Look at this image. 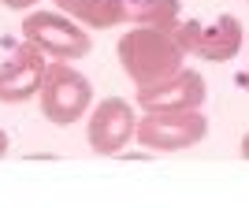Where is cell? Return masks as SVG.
I'll return each mask as SVG.
<instances>
[{
  "label": "cell",
  "mask_w": 249,
  "mask_h": 208,
  "mask_svg": "<svg viewBox=\"0 0 249 208\" xmlns=\"http://www.w3.org/2000/svg\"><path fill=\"white\" fill-rule=\"evenodd\" d=\"M63 15H71L86 30H115L130 26V0H52Z\"/></svg>",
  "instance_id": "9c48e42d"
},
{
  "label": "cell",
  "mask_w": 249,
  "mask_h": 208,
  "mask_svg": "<svg viewBox=\"0 0 249 208\" xmlns=\"http://www.w3.org/2000/svg\"><path fill=\"white\" fill-rule=\"evenodd\" d=\"M0 4L11 11H34V4H41V0H0Z\"/></svg>",
  "instance_id": "8fae6325"
},
{
  "label": "cell",
  "mask_w": 249,
  "mask_h": 208,
  "mask_svg": "<svg viewBox=\"0 0 249 208\" xmlns=\"http://www.w3.org/2000/svg\"><path fill=\"white\" fill-rule=\"evenodd\" d=\"M8 145H11V141H8V134H4V130H0V156L8 153Z\"/></svg>",
  "instance_id": "7c38bea8"
},
{
  "label": "cell",
  "mask_w": 249,
  "mask_h": 208,
  "mask_svg": "<svg viewBox=\"0 0 249 208\" xmlns=\"http://www.w3.org/2000/svg\"><path fill=\"white\" fill-rule=\"evenodd\" d=\"M171 34L178 37V45L186 49V56H197V60H208V63H227L234 60L246 45V30H242L238 15H216L208 22H197V19H178L171 26Z\"/></svg>",
  "instance_id": "277c9868"
},
{
  "label": "cell",
  "mask_w": 249,
  "mask_h": 208,
  "mask_svg": "<svg viewBox=\"0 0 249 208\" xmlns=\"http://www.w3.org/2000/svg\"><path fill=\"white\" fill-rule=\"evenodd\" d=\"M138 119L134 104L123 97H104L101 104L89 108V123H86V145L101 156H119L138 134Z\"/></svg>",
  "instance_id": "8992f818"
},
{
  "label": "cell",
  "mask_w": 249,
  "mask_h": 208,
  "mask_svg": "<svg viewBox=\"0 0 249 208\" xmlns=\"http://www.w3.org/2000/svg\"><path fill=\"white\" fill-rule=\"evenodd\" d=\"M246 4H249V0H246Z\"/></svg>",
  "instance_id": "5bb4252c"
},
{
  "label": "cell",
  "mask_w": 249,
  "mask_h": 208,
  "mask_svg": "<svg viewBox=\"0 0 249 208\" xmlns=\"http://www.w3.org/2000/svg\"><path fill=\"white\" fill-rule=\"evenodd\" d=\"M37 104H41V115L56 126L82 123L93 108V82L67 60H52L41 82V93H37Z\"/></svg>",
  "instance_id": "7a4b0ae2"
},
{
  "label": "cell",
  "mask_w": 249,
  "mask_h": 208,
  "mask_svg": "<svg viewBox=\"0 0 249 208\" xmlns=\"http://www.w3.org/2000/svg\"><path fill=\"white\" fill-rule=\"evenodd\" d=\"M52 56L22 37L15 49L0 60V104H22L41 93V82L49 74Z\"/></svg>",
  "instance_id": "52a82bcc"
},
{
  "label": "cell",
  "mask_w": 249,
  "mask_h": 208,
  "mask_svg": "<svg viewBox=\"0 0 249 208\" xmlns=\"http://www.w3.org/2000/svg\"><path fill=\"white\" fill-rule=\"evenodd\" d=\"M115 56L134 86L164 82V78L178 74L186 63V49L178 45V37L167 26H130L126 34H119Z\"/></svg>",
  "instance_id": "6da1fadb"
},
{
  "label": "cell",
  "mask_w": 249,
  "mask_h": 208,
  "mask_svg": "<svg viewBox=\"0 0 249 208\" xmlns=\"http://www.w3.org/2000/svg\"><path fill=\"white\" fill-rule=\"evenodd\" d=\"M178 0H130V26H175Z\"/></svg>",
  "instance_id": "30bf717a"
},
{
  "label": "cell",
  "mask_w": 249,
  "mask_h": 208,
  "mask_svg": "<svg viewBox=\"0 0 249 208\" xmlns=\"http://www.w3.org/2000/svg\"><path fill=\"white\" fill-rule=\"evenodd\" d=\"M238 153H242V156H246V160H249V134L242 138V145H238Z\"/></svg>",
  "instance_id": "4fadbf2b"
},
{
  "label": "cell",
  "mask_w": 249,
  "mask_h": 208,
  "mask_svg": "<svg viewBox=\"0 0 249 208\" xmlns=\"http://www.w3.org/2000/svg\"><path fill=\"white\" fill-rule=\"evenodd\" d=\"M22 37L34 41L37 49H45L52 60H82L93 52V37L86 30L78 19L71 15H63L60 8L56 11H26V19H22Z\"/></svg>",
  "instance_id": "3957f363"
},
{
  "label": "cell",
  "mask_w": 249,
  "mask_h": 208,
  "mask_svg": "<svg viewBox=\"0 0 249 208\" xmlns=\"http://www.w3.org/2000/svg\"><path fill=\"white\" fill-rule=\"evenodd\" d=\"M205 101H208V86L201 71H194V67H182L164 82L138 86L134 97L142 112H194V108H205Z\"/></svg>",
  "instance_id": "ba28073f"
},
{
  "label": "cell",
  "mask_w": 249,
  "mask_h": 208,
  "mask_svg": "<svg viewBox=\"0 0 249 208\" xmlns=\"http://www.w3.org/2000/svg\"><path fill=\"white\" fill-rule=\"evenodd\" d=\"M208 134V119L201 108L194 112H142L134 141L149 153H182L201 145Z\"/></svg>",
  "instance_id": "5b68a950"
}]
</instances>
